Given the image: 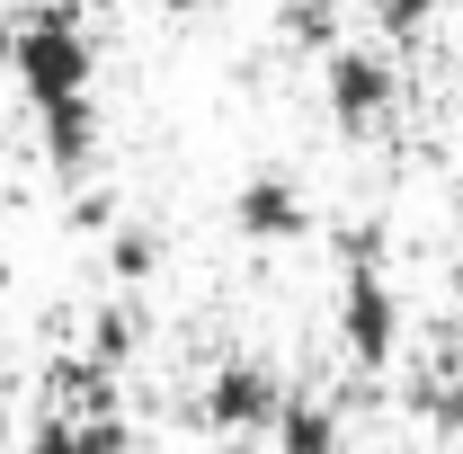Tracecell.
I'll use <instances>...</instances> for the list:
<instances>
[{"mask_svg": "<svg viewBox=\"0 0 463 454\" xmlns=\"http://www.w3.org/2000/svg\"><path fill=\"white\" fill-rule=\"evenodd\" d=\"M134 347H143V312H134V303H99V321H90V365L116 374Z\"/></svg>", "mask_w": 463, "mask_h": 454, "instance_id": "obj_9", "label": "cell"}, {"mask_svg": "<svg viewBox=\"0 0 463 454\" xmlns=\"http://www.w3.org/2000/svg\"><path fill=\"white\" fill-rule=\"evenodd\" d=\"M419 410H428L446 437H463V356H446V365L419 374Z\"/></svg>", "mask_w": 463, "mask_h": 454, "instance_id": "obj_10", "label": "cell"}, {"mask_svg": "<svg viewBox=\"0 0 463 454\" xmlns=\"http://www.w3.org/2000/svg\"><path fill=\"white\" fill-rule=\"evenodd\" d=\"M374 18H383V36H419L437 18V0H374Z\"/></svg>", "mask_w": 463, "mask_h": 454, "instance_id": "obj_14", "label": "cell"}, {"mask_svg": "<svg viewBox=\"0 0 463 454\" xmlns=\"http://www.w3.org/2000/svg\"><path fill=\"white\" fill-rule=\"evenodd\" d=\"M321 90H330V116H339V125H383L402 80H392L383 45H356V36H339V45L321 54Z\"/></svg>", "mask_w": 463, "mask_h": 454, "instance_id": "obj_4", "label": "cell"}, {"mask_svg": "<svg viewBox=\"0 0 463 454\" xmlns=\"http://www.w3.org/2000/svg\"><path fill=\"white\" fill-rule=\"evenodd\" d=\"M27 454H134L116 410H45L27 428Z\"/></svg>", "mask_w": 463, "mask_h": 454, "instance_id": "obj_6", "label": "cell"}, {"mask_svg": "<svg viewBox=\"0 0 463 454\" xmlns=\"http://www.w3.org/2000/svg\"><path fill=\"white\" fill-rule=\"evenodd\" d=\"M0 62L18 71L27 108H62V99H90V80H99V36H90L62 0H36L27 18H9Z\"/></svg>", "mask_w": 463, "mask_h": 454, "instance_id": "obj_1", "label": "cell"}, {"mask_svg": "<svg viewBox=\"0 0 463 454\" xmlns=\"http://www.w3.org/2000/svg\"><path fill=\"white\" fill-rule=\"evenodd\" d=\"M108 223H116L108 196H71V232H108Z\"/></svg>", "mask_w": 463, "mask_h": 454, "instance_id": "obj_15", "label": "cell"}, {"mask_svg": "<svg viewBox=\"0 0 463 454\" xmlns=\"http://www.w3.org/2000/svg\"><path fill=\"white\" fill-rule=\"evenodd\" d=\"M9 277H18V268H9V259H0V294H9Z\"/></svg>", "mask_w": 463, "mask_h": 454, "instance_id": "obj_16", "label": "cell"}, {"mask_svg": "<svg viewBox=\"0 0 463 454\" xmlns=\"http://www.w3.org/2000/svg\"><path fill=\"white\" fill-rule=\"evenodd\" d=\"M286 36H312L330 54L339 45V0H286Z\"/></svg>", "mask_w": 463, "mask_h": 454, "instance_id": "obj_12", "label": "cell"}, {"mask_svg": "<svg viewBox=\"0 0 463 454\" xmlns=\"http://www.w3.org/2000/svg\"><path fill=\"white\" fill-rule=\"evenodd\" d=\"M277 401H286V383H277L259 356H223V365L205 374V393H196V419L223 428V437H259V428L277 419Z\"/></svg>", "mask_w": 463, "mask_h": 454, "instance_id": "obj_2", "label": "cell"}, {"mask_svg": "<svg viewBox=\"0 0 463 454\" xmlns=\"http://www.w3.org/2000/svg\"><path fill=\"white\" fill-rule=\"evenodd\" d=\"M0 45H9V18H0Z\"/></svg>", "mask_w": 463, "mask_h": 454, "instance_id": "obj_17", "label": "cell"}, {"mask_svg": "<svg viewBox=\"0 0 463 454\" xmlns=\"http://www.w3.org/2000/svg\"><path fill=\"white\" fill-rule=\"evenodd\" d=\"M152 268H161V241H152L143 223H125V232L108 241V277H116V285H143Z\"/></svg>", "mask_w": 463, "mask_h": 454, "instance_id": "obj_11", "label": "cell"}, {"mask_svg": "<svg viewBox=\"0 0 463 454\" xmlns=\"http://www.w3.org/2000/svg\"><path fill=\"white\" fill-rule=\"evenodd\" d=\"M36 152H45L62 178H80L90 161H99V99H62V108H36Z\"/></svg>", "mask_w": 463, "mask_h": 454, "instance_id": "obj_7", "label": "cell"}, {"mask_svg": "<svg viewBox=\"0 0 463 454\" xmlns=\"http://www.w3.org/2000/svg\"><path fill=\"white\" fill-rule=\"evenodd\" d=\"M330 250H339V268H383V223H374V214H365V223H339Z\"/></svg>", "mask_w": 463, "mask_h": 454, "instance_id": "obj_13", "label": "cell"}, {"mask_svg": "<svg viewBox=\"0 0 463 454\" xmlns=\"http://www.w3.org/2000/svg\"><path fill=\"white\" fill-rule=\"evenodd\" d=\"M268 437H277V454H339V401L286 393L277 419H268Z\"/></svg>", "mask_w": 463, "mask_h": 454, "instance_id": "obj_8", "label": "cell"}, {"mask_svg": "<svg viewBox=\"0 0 463 454\" xmlns=\"http://www.w3.org/2000/svg\"><path fill=\"white\" fill-rule=\"evenodd\" d=\"M339 339L356 365H383L402 347V294L383 268H339Z\"/></svg>", "mask_w": 463, "mask_h": 454, "instance_id": "obj_3", "label": "cell"}, {"mask_svg": "<svg viewBox=\"0 0 463 454\" xmlns=\"http://www.w3.org/2000/svg\"><path fill=\"white\" fill-rule=\"evenodd\" d=\"M232 223L250 232V241H303L312 232V196H303L294 170H250L232 187Z\"/></svg>", "mask_w": 463, "mask_h": 454, "instance_id": "obj_5", "label": "cell"}]
</instances>
